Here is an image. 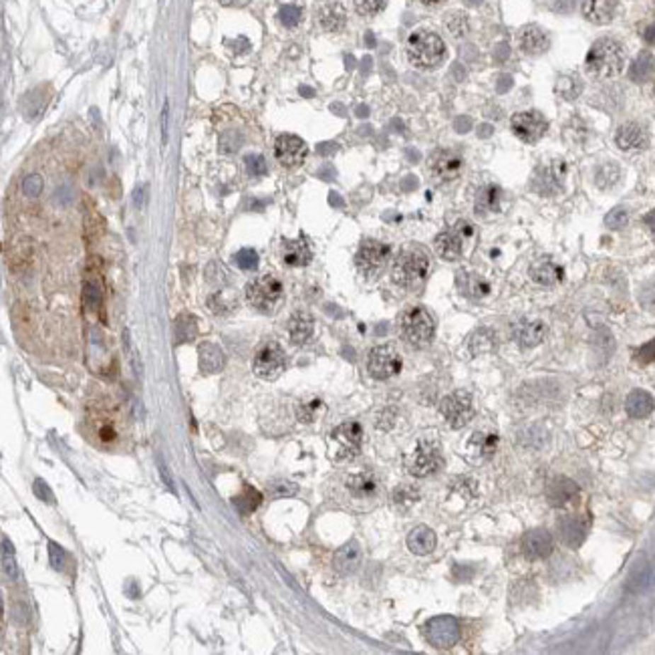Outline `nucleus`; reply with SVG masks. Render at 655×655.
<instances>
[{
  "label": "nucleus",
  "instance_id": "54",
  "mask_svg": "<svg viewBox=\"0 0 655 655\" xmlns=\"http://www.w3.org/2000/svg\"><path fill=\"white\" fill-rule=\"evenodd\" d=\"M49 554H51V564L55 569H63V566H65L67 554L65 550L61 549L59 545L51 542V545H49Z\"/></svg>",
  "mask_w": 655,
  "mask_h": 655
},
{
  "label": "nucleus",
  "instance_id": "61",
  "mask_svg": "<svg viewBox=\"0 0 655 655\" xmlns=\"http://www.w3.org/2000/svg\"><path fill=\"white\" fill-rule=\"evenodd\" d=\"M643 220H645V224H647V228L651 230V234L655 236V210H651V212H649Z\"/></svg>",
  "mask_w": 655,
  "mask_h": 655
},
{
  "label": "nucleus",
  "instance_id": "44",
  "mask_svg": "<svg viewBox=\"0 0 655 655\" xmlns=\"http://www.w3.org/2000/svg\"><path fill=\"white\" fill-rule=\"evenodd\" d=\"M2 545H4V552H2V571L4 576L14 581L18 576V569H16V561L13 557V545L8 542V538L2 537Z\"/></svg>",
  "mask_w": 655,
  "mask_h": 655
},
{
  "label": "nucleus",
  "instance_id": "1",
  "mask_svg": "<svg viewBox=\"0 0 655 655\" xmlns=\"http://www.w3.org/2000/svg\"><path fill=\"white\" fill-rule=\"evenodd\" d=\"M585 65L593 77L613 79L625 67V51L617 40L599 39L589 49Z\"/></svg>",
  "mask_w": 655,
  "mask_h": 655
},
{
  "label": "nucleus",
  "instance_id": "21",
  "mask_svg": "<svg viewBox=\"0 0 655 655\" xmlns=\"http://www.w3.org/2000/svg\"><path fill=\"white\" fill-rule=\"evenodd\" d=\"M361 559H363V552H361L359 542H357V540H349L347 545H343V547L335 552V557H333V566H335V571H337L339 575H351V573H355V571L359 569Z\"/></svg>",
  "mask_w": 655,
  "mask_h": 655
},
{
  "label": "nucleus",
  "instance_id": "23",
  "mask_svg": "<svg viewBox=\"0 0 655 655\" xmlns=\"http://www.w3.org/2000/svg\"><path fill=\"white\" fill-rule=\"evenodd\" d=\"M345 488L355 500H369V498H375L377 490H380V482L373 474L359 472V474H353L345 480Z\"/></svg>",
  "mask_w": 655,
  "mask_h": 655
},
{
  "label": "nucleus",
  "instance_id": "30",
  "mask_svg": "<svg viewBox=\"0 0 655 655\" xmlns=\"http://www.w3.org/2000/svg\"><path fill=\"white\" fill-rule=\"evenodd\" d=\"M314 323L313 317L309 313H295L288 321V337L295 345H304L307 341L313 337Z\"/></svg>",
  "mask_w": 655,
  "mask_h": 655
},
{
  "label": "nucleus",
  "instance_id": "52",
  "mask_svg": "<svg viewBox=\"0 0 655 655\" xmlns=\"http://www.w3.org/2000/svg\"><path fill=\"white\" fill-rule=\"evenodd\" d=\"M23 190H25L26 196L37 198L42 192V178L39 173H33V176H26L25 183H23Z\"/></svg>",
  "mask_w": 655,
  "mask_h": 655
},
{
  "label": "nucleus",
  "instance_id": "22",
  "mask_svg": "<svg viewBox=\"0 0 655 655\" xmlns=\"http://www.w3.org/2000/svg\"><path fill=\"white\" fill-rule=\"evenodd\" d=\"M581 11L593 25H607L615 16L617 0H581Z\"/></svg>",
  "mask_w": 655,
  "mask_h": 655
},
{
  "label": "nucleus",
  "instance_id": "38",
  "mask_svg": "<svg viewBox=\"0 0 655 655\" xmlns=\"http://www.w3.org/2000/svg\"><path fill=\"white\" fill-rule=\"evenodd\" d=\"M262 496L258 490H254L252 486H244L242 488V492L234 498V506L238 508V512L242 514V516H246L250 512H254L258 506H261Z\"/></svg>",
  "mask_w": 655,
  "mask_h": 655
},
{
  "label": "nucleus",
  "instance_id": "42",
  "mask_svg": "<svg viewBox=\"0 0 655 655\" xmlns=\"http://www.w3.org/2000/svg\"><path fill=\"white\" fill-rule=\"evenodd\" d=\"M494 335H492V331H488V329H482V331H476L474 335H472L470 339V349L474 355H480L486 353V351H490L492 347H494Z\"/></svg>",
  "mask_w": 655,
  "mask_h": 655
},
{
  "label": "nucleus",
  "instance_id": "34",
  "mask_svg": "<svg viewBox=\"0 0 655 655\" xmlns=\"http://www.w3.org/2000/svg\"><path fill=\"white\" fill-rule=\"evenodd\" d=\"M563 176H564V164H561V161H554V164H550L547 170L538 171L537 186L538 188H542V194H552V192H557V190L561 188Z\"/></svg>",
  "mask_w": 655,
  "mask_h": 655
},
{
  "label": "nucleus",
  "instance_id": "55",
  "mask_svg": "<svg viewBox=\"0 0 655 655\" xmlns=\"http://www.w3.org/2000/svg\"><path fill=\"white\" fill-rule=\"evenodd\" d=\"M395 418H397V416H395V409H392V407L385 409V411H381L380 418H377V428H380V430H392L393 423H395Z\"/></svg>",
  "mask_w": 655,
  "mask_h": 655
},
{
  "label": "nucleus",
  "instance_id": "14",
  "mask_svg": "<svg viewBox=\"0 0 655 655\" xmlns=\"http://www.w3.org/2000/svg\"><path fill=\"white\" fill-rule=\"evenodd\" d=\"M472 234V226L468 222H458L456 228L452 230H445L442 234H438L435 238V252L440 258L444 261H458L462 256V250H464V238H468Z\"/></svg>",
  "mask_w": 655,
  "mask_h": 655
},
{
  "label": "nucleus",
  "instance_id": "3",
  "mask_svg": "<svg viewBox=\"0 0 655 655\" xmlns=\"http://www.w3.org/2000/svg\"><path fill=\"white\" fill-rule=\"evenodd\" d=\"M445 57V45L440 35L433 30L419 28L409 35L407 39V59L411 65L419 69H433L438 67Z\"/></svg>",
  "mask_w": 655,
  "mask_h": 655
},
{
  "label": "nucleus",
  "instance_id": "15",
  "mask_svg": "<svg viewBox=\"0 0 655 655\" xmlns=\"http://www.w3.org/2000/svg\"><path fill=\"white\" fill-rule=\"evenodd\" d=\"M275 156L285 168H299L302 161L307 159V156H309V147H307V144L302 142L299 135L283 133L276 139Z\"/></svg>",
  "mask_w": 655,
  "mask_h": 655
},
{
  "label": "nucleus",
  "instance_id": "10",
  "mask_svg": "<svg viewBox=\"0 0 655 655\" xmlns=\"http://www.w3.org/2000/svg\"><path fill=\"white\" fill-rule=\"evenodd\" d=\"M442 454H440V448L432 442H419L416 445V450L406 458L407 472L416 478H426L433 472L440 470L442 466Z\"/></svg>",
  "mask_w": 655,
  "mask_h": 655
},
{
  "label": "nucleus",
  "instance_id": "9",
  "mask_svg": "<svg viewBox=\"0 0 655 655\" xmlns=\"http://www.w3.org/2000/svg\"><path fill=\"white\" fill-rule=\"evenodd\" d=\"M440 411L444 416L445 423L454 430H460L464 426H468L476 414L472 395L466 392H454L445 395L440 404Z\"/></svg>",
  "mask_w": 655,
  "mask_h": 655
},
{
  "label": "nucleus",
  "instance_id": "13",
  "mask_svg": "<svg viewBox=\"0 0 655 655\" xmlns=\"http://www.w3.org/2000/svg\"><path fill=\"white\" fill-rule=\"evenodd\" d=\"M512 133L524 142V144H537L538 139L547 133V119L542 118L538 111H520L514 113L511 119Z\"/></svg>",
  "mask_w": 655,
  "mask_h": 655
},
{
  "label": "nucleus",
  "instance_id": "17",
  "mask_svg": "<svg viewBox=\"0 0 655 655\" xmlns=\"http://www.w3.org/2000/svg\"><path fill=\"white\" fill-rule=\"evenodd\" d=\"M649 142H651L649 130L637 121L623 123L615 133V144L623 152H643L649 147Z\"/></svg>",
  "mask_w": 655,
  "mask_h": 655
},
{
  "label": "nucleus",
  "instance_id": "6",
  "mask_svg": "<svg viewBox=\"0 0 655 655\" xmlns=\"http://www.w3.org/2000/svg\"><path fill=\"white\" fill-rule=\"evenodd\" d=\"M392 256V249L387 244H383L380 240H363L361 246L355 254V264L357 270L365 276L367 280H375L383 275L387 262Z\"/></svg>",
  "mask_w": 655,
  "mask_h": 655
},
{
  "label": "nucleus",
  "instance_id": "36",
  "mask_svg": "<svg viewBox=\"0 0 655 655\" xmlns=\"http://www.w3.org/2000/svg\"><path fill=\"white\" fill-rule=\"evenodd\" d=\"M173 335H176V343L182 345V343H190V341L196 339L198 335V323L194 319V314L182 313L176 321H173Z\"/></svg>",
  "mask_w": 655,
  "mask_h": 655
},
{
  "label": "nucleus",
  "instance_id": "63",
  "mask_svg": "<svg viewBox=\"0 0 655 655\" xmlns=\"http://www.w3.org/2000/svg\"><path fill=\"white\" fill-rule=\"evenodd\" d=\"M421 4H426V6H435V4H440V2H444V0H419Z\"/></svg>",
  "mask_w": 655,
  "mask_h": 655
},
{
  "label": "nucleus",
  "instance_id": "49",
  "mask_svg": "<svg viewBox=\"0 0 655 655\" xmlns=\"http://www.w3.org/2000/svg\"><path fill=\"white\" fill-rule=\"evenodd\" d=\"M627 220H629L627 210L621 208V206L615 210H611V212L605 216V224H607L611 230H621L623 226H627Z\"/></svg>",
  "mask_w": 655,
  "mask_h": 655
},
{
  "label": "nucleus",
  "instance_id": "35",
  "mask_svg": "<svg viewBox=\"0 0 655 655\" xmlns=\"http://www.w3.org/2000/svg\"><path fill=\"white\" fill-rule=\"evenodd\" d=\"M498 435L496 433H474L472 440L468 442V450L472 454L480 456V458H492L498 450Z\"/></svg>",
  "mask_w": 655,
  "mask_h": 655
},
{
  "label": "nucleus",
  "instance_id": "62",
  "mask_svg": "<svg viewBox=\"0 0 655 655\" xmlns=\"http://www.w3.org/2000/svg\"><path fill=\"white\" fill-rule=\"evenodd\" d=\"M250 0H220L224 6H246Z\"/></svg>",
  "mask_w": 655,
  "mask_h": 655
},
{
  "label": "nucleus",
  "instance_id": "32",
  "mask_svg": "<svg viewBox=\"0 0 655 655\" xmlns=\"http://www.w3.org/2000/svg\"><path fill=\"white\" fill-rule=\"evenodd\" d=\"M654 397L643 389H635L627 395V401H625V409H627L629 418L633 419H643L647 418L651 411H654Z\"/></svg>",
  "mask_w": 655,
  "mask_h": 655
},
{
  "label": "nucleus",
  "instance_id": "20",
  "mask_svg": "<svg viewBox=\"0 0 655 655\" xmlns=\"http://www.w3.org/2000/svg\"><path fill=\"white\" fill-rule=\"evenodd\" d=\"M317 23L327 33H339V30H343L345 23H347V13H345L343 4H339V2L325 0L317 8Z\"/></svg>",
  "mask_w": 655,
  "mask_h": 655
},
{
  "label": "nucleus",
  "instance_id": "25",
  "mask_svg": "<svg viewBox=\"0 0 655 655\" xmlns=\"http://www.w3.org/2000/svg\"><path fill=\"white\" fill-rule=\"evenodd\" d=\"M518 42H520V49H523L526 55H532V57L542 55V52H547V49H549V37H547V33L537 25L524 26L523 30H520Z\"/></svg>",
  "mask_w": 655,
  "mask_h": 655
},
{
  "label": "nucleus",
  "instance_id": "31",
  "mask_svg": "<svg viewBox=\"0 0 655 655\" xmlns=\"http://www.w3.org/2000/svg\"><path fill=\"white\" fill-rule=\"evenodd\" d=\"M530 278L540 287H554L563 280V268L552 261H540L530 268Z\"/></svg>",
  "mask_w": 655,
  "mask_h": 655
},
{
  "label": "nucleus",
  "instance_id": "11",
  "mask_svg": "<svg viewBox=\"0 0 655 655\" xmlns=\"http://www.w3.org/2000/svg\"><path fill=\"white\" fill-rule=\"evenodd\" d=\"M367 371L373 380H389L401 371V357L392 345H380L367 357Z\"/></svg>",
  "mask_w": 655,
  "mask_h": 655
},
{
  "label": "nucleus",
  "instance_id": "43",
  "mask_svg": "<svg viewBox=\"0 0 655 655\" xmlns=\"http://www.w3.org/2000/svg\"><path fill=\"white\" fill-rule=\"evenodd\" d=\"M323 409H325V406H323L321 399H311V401L299 406V409H297V418H299V421H302V423H313V421H317L319 416L323 414Z\"/></svg>",
  "mask_w": 655,
  "mask_h": 655
},
{
  "label": "nucleus",
  "instance_id": "46",
  "mask_svg": "<svg viewBox=\"0 0 655 655\" xmlns=\"http://www.w3.org/2000/svg\"><path fill=\"white\" fill-rule=\"evenodd\" d=\"M387 0H355V11L361 16H375L385 8Z\"/></svg>",
  "mask_w": 655,
  "mask_h": 655
},
{
  "label": "nucleus",
  "instance_id": "47",
  "mask_svg": "<svg viewBox=\"0 0 655 655\" xmlns=\"http://www.w3.org/2000/svg\"><path fill=\"white\" fill-rule=\"evenodd\" d=\"M278 18H280V23L285 26H288V28L297 26L302 18L301 6H297V4H287V6H283L280 13H278Z\"/></svg>",
  "mask_w": 655,
  "mask_h": 655
},
{
  "label": "nucleus",
  "instance_id": "40",
  "mask_svg": "<svg viewBox=\"0 0 655 655\" xmlns=\"http://www.w3.org/2000/svg\"><path fill=\"white\" fill-rule=\"evenodd\" d=\"M619 176H621V170H619L617 164H603L601 168L597 170V173H595V183L601 190H609V188H613L619 182Z\"/></svg>",
  "mask_w": 655,
  "mask_h": 655
},
{
  "label": "nucleus",
  "instance_id": "45",
  "mask_svg": "<svg viewBox=\"0 0 655 655\" xmlns=\"http://www.w3.org/2000/svg\"><path fill=\"white\" fill-rule=\"evenodd\" d=\"M234 262L242 270H256L258 268V254H256V250L242 249L240 252H236Z\"/></svg>",
  "mask_w": 655,
  "mask_h": 655
},
{
  "label": "nucleus",
  "instance_id": "53",
  "mask_svg": "<svg viewBox=\"0 0 655 655\" xmlns=\"http://www.w3.org/2000/svg\"><path fill=\"white\" fill-rule=\"evenodd\" d=\"M635 359H637L639 363H643V365L654 363L655 361V339L651 341V343H647V345H643L642 349H637Z\"/></svg>",
  "mask_w": 655,
  "mask_h": 655
},
{
  "label": "nucleus",
  "instance_id": "4",
  "mask_svg": "<svg viewBox=\"0 0 655 655\" xmlns=\"http://www.w3.org/2000/svg\"><path fill=\"white\" fill-rule=\"evenodd\" d=\"M399 331L401 337L414 345V347H426L430 345L435 333V323L433 317L423 307H411L401 313L399 319Z\"/></svg>",
  "mask_w": 655,
  "mask_h": 655
},
{
  "label": "nucleus",
  "instance_id": "27",
  "mask_svg": "<svg viewBox=\"0 0 655 655\" xmlns=\"http://www.w3.org/2000/svg\"><path fill=\"white\" fill-rule=\"evenodd\" d=\"M311 258H313V252L304 238L283 242V261L288 266H307Z\"/></svg>",
  "mask_w": 655,
  "mask_h": 655
},
{
  "label": "nucleus",
  "instance_id": "57",
  "mask_svg": "<svg viewBox=\"0 0 655 655\" xmlns=\"http://www.w3.org/2000/svg\"><path fill=\"white\" fill-rule=\"evenodd\" d=\"M35 494H37L39 498H42L45 502H55V496H52V492L49 490L47 482H42V480H37V482H35Z\"/></svg>",
  "mask_w": 655,
  "mask_h": 655
},
{
  "label": "nucleus",
  "instance_id": "59",
  "mask_svg": "<svg viewBox=\"0 0 655 655\" xmlns=\"http://www.w3.org/2000/svg\"><path fill=\"white\" fill-rule=\"evenodd\" d=\"M168 142V103L164 105V113H161V144L166 145Z\"/></svg>",
  "mask_w": 655,
  "mask_h": 655
},
{
  "label": "nucleus",
  "instance_id": "33",
  "mask_svg": "<svg viewBox=\"0 0 655 655\" xmlns=\"http://www.w3.org/2000/svg\"><path fill=\"white\" fill-rule=\"evenodd\" d=\"M655 77V57L651 52H639L629 67V79L635 83H647Z\"/></svg>",
  "mask_w": 655,
  "mask_h": 655
},
{
  "label": "nucleus",
  "instance_id": "5",
  "mask_svg": "<svg viewBox=\"0 0 655 655\" xmlns=\"http://www.w3.org/2000/svg\"><path fill=\"white\" fill-rule=\"evenodd\" d=\"M285 297L283 283L273 275H264L254 278L246 287V299L261 313H273Z\"/></svg>",
  "mask_w": 655,
  "mask_h": 655
},
{
  "label": "nucleus",
  "instance_id": "29",
  "mask_svg": "<svg viewBox=\"0 0 655 655\" xmlns=\"http://www.w3.org/2000/svg\"><path fill=\"white\" fill-rule=\"evenodd\" d=\"M559 532H561V538L569 547H579L583 542L585 535H587V523L581 516H576V514L564 516V518L559 520Z\"/></svg>",
  "mask_w": 655,
  "mask_h": 655
},
{
  "label": "nucleus",
  "instance_id": "26",
  "mask_svg": "<svg viewBox=\"0 0 655 655\" xmlns=\"http://www.w3.org/2000/svg\"><path fill=\"white\" fill-rule=\"evenodd\" d=\"M435 545H438L435 532H433L430 526H426V524L416 526V528L409 532V537H407V549L411 550L414 554H419V557L430 554V552L435 549Z\"/></svg>",
  "mask_w": 655,
  "mask_h": 655
},
{
  "label": "nucleus",
  "instance_id": "41",
  "mask_svg": "<svg viewBox=\"0 0 655 655\" xmlns=\"http://www.w3.org/2000/svg\"><path fill=\"white\" fill-rule=\"evenodd\" d=\"M392 500L397 508L407 511L409 506H414V504L419 500V492L414 488V486H406V484L397 486V488L393 490Z\"/></svg>",
  "mask_w": 655,
  "mask_h": 655
},
{
  "label": "nucleus",
  "instance_id": "50",
  "mask_svg": "<svg viewBox=\"0 0 655 655\" xmlns=\"http://www.w3.org/2000/svg\"><path fill=\"white\" fill-rule=\"evenodd\" d=\"M445 26H448V30L452 33V35H456V37H462L466 30H468V21H466V16H462V14H450L448 18H445Z\"/></svg>",
  "mask_w": 655,
  "mask_h": 655
},
{
  "label": "nucleus",
  "instance_id": "12",
  "mask_svg": "<svg viewBox=\"0 0 655 655\" xmlns=\"http://www.w3.org/2000/svg\"><path fill=\"white\" fill-rule=\"evenodd\" d=\"M285 365H287L285 351L275 341L264 343L254 357V373L266 381L276 380L285 371Z\"/></svg>",
  "mask_w": 655,
  "mask_h": 655
},
{
  "label": "nucleus",
  "instance_id": "51",
  "mask_svg": "<svg viewBox=\"0 0 655 655\" xmlns=\"http://www.w3.org/2000/svg\"><path fill=\"white\" fill-rule=\"evenodd\" d=\"M246 170H249L250 176H264L266 170H268L264 156H261V154H250V156H246Z\"/></svg>",
  "mask_w": 655,
  "mask_h": 655
},
{
  "label": "nucleus",
  "instance_id": "58",
  "mask_svg": "<svg viewBox=\"0 0 655 655\" xmlns=\"http://www.w3.org/2000/svg\"><path fill=\"white\" fill-rule=\"evenodd\" d=\"M157 466H159V474H161V478H164L166 486H168L171 492H173V482H171L170 474H168V466H166V462H164V458H161L159 454H157Z\"/></svg>",
  "mask_w": 655,
  "mask_h": 655
},
{
  "label": "nucleus",
  "instance_id": "19",
  "mask_svg": "<svg viewBox=\"0 0 655 655\" xmlns=\"http://www.w3.org/2000/svg\"><path fill=\"white\" fill-rule=\"evenodd\" d=\"M576 496H579V486L571 478L557 476L547 486V500H549L550 506H554V508H563L566 504L575 502Z\"/></svg>",
  "mask_w": 655,
  "mask_h": 655
},
{
  "label": "nucleus",
  "instance_id": "60",
  "mask_svg": "<svg viewBox=\"0 0 655 655\" xmlns=\"http://www.w3.org/2000/svg\"><path fill=\"white\" fill-rule=\"evenodd\" d=\"M643 39L647 45H655V23L654 25L645 26V30H643Z\"/></svg>",
  "mask_w": 655,
  "mask_h": 655
},
{
  "label": "nucleus",
  "instance_id": "24",
  "mask_svg": "<svg viewBox=\"0 0 655 655\" xmlns=\"http://www.w3.org/2000/svg\"><path fill=\"white\" fill-rule=\"evenodd\" d=\"M198 359H200V369L204 371V373H220L224 369V363H226V355H224L222 347L220 345H216V343H202L200 347H198Z\"/></svg>",
  "mask_w": 655,
  "mask_h": 655
},
{
  "label": "nucleus",
  "instance_id": "48",
  "mask_svg": "<svg viewBox=\"0 0 655 655\" xmlns=\"http://www.w3.org/2000/svg\"><path fill=\"white\" fill-rule=\"evenodd\" d=\"M557 91L561 93L564 99H575L581 93V83L575 77H561L557 83Z\"/></svg>",
  "mask_w": 655,
  "mask_h": 655
},
{
  "label": "nucleus",
  "instance_id": "37",
  "mask_svg": "<svg viewBox=\"0 0 655 655\" xmlns=\"http://www.w3.org/2000/svg\"><path fill=\"white\" fill-rule=\"evenodd\" d=\"M498 210H500V188L486 186L478 192V198H476V214L484 216V214L498 212Z\"/></svg>",
  "mask_w": 655,
  "mask_h": 655
},
{
  "label": "nucleus",
  "instance_id": "56",
  "mask_svg": "<svg viewBox=\"0 0 655 655\" xmlns=\"http://www.w3.org/2000/svg\"><path fill=\"white\" fill-rule=\"evenodd\" d=\"M292 494H297V486L292 484V482H278V484H275V498L292 496Z\"/></svg>",
  "mask_w": 655,
  "mask_h": 655
},
{
  "label": "nucleus",
  "instance_id": "8",
  "mask_svg": "<svg viewBox=\"0 0 655 655\" xmlns=\"http://www.w3.org/2000/svg\"><path fill=\"white\" fill-rule=\"evenodd\" d=\"M423 635L435 649H452L460 642V623L456 617L438 615L432 617L423 625Z\"/></svg>",
  "mask_w": 655,
  "mask_h": 655
},
{
  "label": "nucleus",
  "instance_id": "7",
  "mask_svg": "<svg viewBox=\"0 0 655 655\" xmlns=\"http://www.w3.org/2000/svg\"><path fill=\"white\" fill-rule=\"evenodd\" d=\"M361 444H363V430L357 421H345L329 435L331 456L337 462L353 460L361 452Z\"/></svg>",
  "mask_w": 655,
  "mask_h": 655
},
{
  "label": "nucleus",
  "instance_id": "2",
  "mask_svg": "<svg viewBox=\"0 0 655 655\" xmlns=\"http://www.w3.org/2000/svg\"><path fill=\"white\" fill-rule=\"evenodd\" d=\"M428 273H430V256L426 254V250L418 246L401 250L392 268L393 283L404 288H418L419 285H423Z\"/></svg>",
  "mask_w": 655,
  "mask_h": 655
},
{
  "label": "nucleus",
  "instance_id": "16",
  "mask_svg": "<svg viewBox=\"0 0 655 655\" xmlns=\"http://www.w3.org/2000/svg\"><path fill=\"white\" fill-rule=\"evenodd\" d=\"M428 168L432 171L433 178H438L440 182H450V180H456L462 173L464 159L452 149H435L428 159Z\"/></svg>",
  "mask_w": 655,
  "mask_h": 655
},
{
  "label": "nucleus",
  "instance_id": "39",
  "mask_svg": "<svg viewBox=\"0 0 655 655\" xmlns=\"http://www.w3.org/2000/svg\"><path fill=\"white\" fill-rule=\"evenodd\" d=\"M460 287L464 290V295L474 297V299L486 297V295L490 292V285H488L486 280H482L480 276L470 275V273H462V276H460Z\"/></svg>",
  "mask_w": 655,
  "mask_h": 655
},
{
  "label": "nucleus",
  "instance_id": "28",
  "mask_svg": "<svg viewBox=\"0 0 655 655\" xmlns=\"http://www.w3.org/2000/svg\"><path fill=\"white\" fill-rule=\"evenodd\" d=\"M547 335V325L542 321H523L516 327V341L524 349H532L542 343Z\"/></svg>",
  "mask_w": 655,
  "mask_h": 655
},
{
  "label": "nucleus",
  "instance_id": "18",
  "mask_svg": "<svg viewBox=\"0 0 655 655\" xmlns=\"http://www.w3.org/2000/svg\"><path fill=\"white\" fill-rule=\"evenodd\" d=\"M554 549V542L550 532L537 528V530H530L523 537V552L528 561H542L550 557V552Z\"/></svg>",
  "mask_w": 655,
  "mask_h": 655
}]
</instances>
